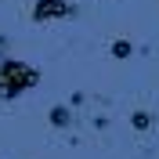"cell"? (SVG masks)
Returning a JSON list of instances; mask_svg holds the SVG:
<instances>
[{"label":"cell","mask_w":159,"mask_h":159,"mask_svg":"<svg viewBox=\"0 0 159 159\" xmlns=\"http://www.w3.org/2000/svg\"><path fill=\"white\" fill-rule=\"evenodd\" d=\"M40 83V72L33 69V65H25V61H0V98H18L22 90H29Z\"/></svg>","instance_id":"cell-1"},{"label":"cell","mask_w":159,"mask_h":159,"mask_svg":"<svg viewBox=\"0 0 159 159\" xmlns=\"http://www.w3.org/2000/svg\"><path fill=\"white\" fill-rule=\"evenodd\" d=\"M148 123H152V119L145 116V112H138V116H134V127H138V130H148Z\"/></svg>","instance_id":"cell-5"},{"label":"cell","mask_w":159,"mask_h":159,"mask_svg":"<svg viewBox=\"0 0 159 159\" xmlns=\"http://www.w3.org/2000/svg\"><path fill=\"white\" fill-rule=\"evenodd\" d=\"M0 54H4V36H0Z\"/></svg>","instance_id":"cell-6"},{"label":"cell","mask_w":159,"mask_h":159,"mask_svg":"<svg viewBox=\"0 0 159 159\" xmlns=\"http://www.w3.org/2000/svg\"><path fill=\"white\" fill-rule=\"evenodd\" d=\"M51 123H54V127H65V123H69V109H65V105H54V109H51Z\"/></svg>","instance_id":"cell-3"},{"label":"cell","mask_w":159,"mask_h":159,"mask_svg":"<svg viewBox=\"0 0 159 159\" xmlns=\"http://www.w3.org/2000/svg\"><path fill=\"white\" fill-rule=\"evenodd\" d=\"M65 15H72V4H65V0H36V7H33V18L36 22L65 18Z\"/></svg>","instance_id":"cell-2"},{"label":"cell","mask_w":159,"mask_h":159,"mask_svg":"<svg viewBox=\"0 0 159 159\" xmlns=\"http://www.w3.org/2000/svg\"><path fill=\"white\" fill-rule=\"evenodd\" d=\"M112 54H116V58H127V54H130V43H127V40H116V43H112Z\"/></svg>","instance_id":"cell-4"}]
</instances>
